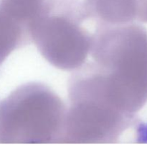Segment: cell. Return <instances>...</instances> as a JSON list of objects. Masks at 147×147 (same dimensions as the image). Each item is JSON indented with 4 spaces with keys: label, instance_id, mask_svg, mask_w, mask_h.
<instances>
[{
    "label": "cell",
    "instance_id": "cell-1",
    "mask_svg": "<svg viewBox=\"0 0 147 147\" xmlns=\"http://www.w3.org/2000/svg\"><path fill=\"white\" fill-rule=\"evenodd\" d=\"M81 6L54 1L40 9L30 25L31 41L50 64L73 71L86 62L93 33L87 30Z\"/></svg>",
    "mask_w": 147,
    "mask_h": 147
},
{
    "label": "cell",
    "instance_id": "cell-2",
    "mask_svg": "<svg viewBox=\"0 0 147 147\" xmlns=\"http://www.w3.org/2000/svg\"><path fill=\"white\" fill-rule=\"evenodd\" d=\"M67 107L50 86L31 82L0 102V140L45 141L63 133Z\"/></svg>",
    "mask_w": 147,
    "mask_h": 147
},
{
    "label": "cell",
    "instance_id": "cell-3",
    "mask_svg": "<svg viewBox=\"0 0 147 147\" xmlns=\"http://www.w3.org/2000/svg\"><path fill=\"white\" fill-rule=\"evenodd\" d=\"M138 138L141 142L147 143V122L139 125L138 129Z\"/></svg>",
    "mask_w": 147,
    "mask_h": 147
}]
</instances>
